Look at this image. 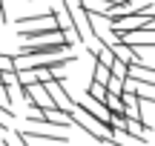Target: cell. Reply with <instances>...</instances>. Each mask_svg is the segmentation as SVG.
Here are the masks:
<instances>
[{"instance_id": "obj_2", "label": "cell", "mask_w": 155, "mask_h": 146, "mask_svg": "<svg viewBox=\"0 0 155 146\" xmlns=\"http://www.w3.org/2000/svg\"><path fill=\"white\" fill-rule=\"evenodd\" d=\"M109 23V32L112 34H124V32H135V29H144V32H155V14H121V17H112Z\"/></svg>"}, {"instance_id": "obj_6", "label": "cell", "mask_w": 155, "mask_h": 146, "mask_svg": "<svg viewBox=\"0 0 155 146\" xmlns=\"http://www.w3.org/2000/svg\"><path fill=\"white\" fill-rule=\"evenodd\" d=\"M121 43L127 46H155V32H144V29H135V32H124L115 34Z\"/></svg>"}, {"instance_id": "obj_1", "label": "cell", "mask_w": 155, "mask_h": 146, "mask_svg": "<svg viewBox=\"0 0 155 146\" xmlns=\"http://www.w3.org/2000/svg\"><path fill=\"white\" fill-rule=\"evenodd\" d=\"M72 49H75V40L63 37V40H46V43L20 46L17 55H12V57H32V60H40V57H63V55H72Z\"/></svg>"}, {"instance_id": "obj_8", "label": "cell", "mask_w": 155, "mask_h": 146, "mask_svg": "<svg viewBox=\"0 0 155 146\" xmlns=\"http://www.w3.org/2000/svg\"><path fill=\"white\" fill-rule=\"evenodd\" d=\"M106 49H109V55L115 57V60H121L124 66H129V63H135V49L132 46H127V43H121V40H112L109 46H106Z\"/></svg>"}, {"instance_id": "obj_11", "label": "cell", "mask_w": 155, "mask_h": 146, "mask_svg": "<svg viewBox=\"0 0 155 146\" xmlns=\"http://www.w3.org/2000/svg\"><path fill=\"white\" fill-rule=\"evenodd\" d=\"M6 72H15V57L0 52V75H6Z\"/></svg>"}, {"instance_id": "obj_7", "label": "cell", "mask_w": 155, "mask_h": 146, "mask_svg": "<svg viewBox=\"0 0 155 146\" xmlns=\"http://www.w3.org/2000/svg\"><path fill=\"white\" fill-rule=\"evenodd\" d=\"M23 141H46V143H66L69 138L66 135H58V132H49V129H29V132H20Z\"/></svg>"}, {"instance_id": "obj_10", "label": "cell", "mask_w": 155, "mask_h": 146, "mask_svg": "<svg viewBox=\"0 0 155 146\" xmlns=\"http://www.w3.org/2000/svg\"><path fill=\"white\" fill-rule=\"evenodd\" d=\"M152 109H155V100H138V123L144 129H155V120H152Z\"/></svg>"}, {"instance_id": "obj_5", "label": "cell", "mask_w": 155, "mask_h": 146, "mask_svg": "<svg viewBox=\"0 0 155 146\" xmlns=\"http://www.w3.org/2000/svg\"><path fill=\"white\" fill-rule=\"evenodd\" d=\"M20 37L29 43H46V40H63V34L55 29V23H46V26H29L20 29Z\"/></svg>"}, {"instance_id": "obj_12", "label": "cell", "mask_w": 155, "mask_h": 146, "mask_svg": "<svg viewBox=\"0 0 155 146\" xmlns=\"http://www.w3.org/2000/svg\"><path fill=\"white\" fill-rule=\"evenodd\" d=\"M0 83H3V75H0Z\"/></svg>"}, {"instance_id": "obj_3", "label": "cell", "mask_w": 155, "mask_h": 146, "mask_svg": "<svg viewBox=\"0 0 155 146\" xmlns=\"http://www.w3.org/2000/svg\"><path fill=\"white\" fill-rule=\"evenodd\" d=\"M63 115H66V120H69L72 126H78V129H83V132H86L89 138H95L98 143H106V135H109V132H106L104 126H101L98 120L92 118V115H86L83 109H78V106H72L69 112H63Z\"/></svg>"}, {"instance_id": "obj_9", "label": "cell", "mask_w": 155, "mask_h": 146, "mask_svg": "<svg viewBox=\"0 0 155 146\" xmlns=\"http://www.w3.org/2000/svg\"><path fill=\"white\" fill-rule=\"evenodd\" d=\"M127 78L135 80V83H155V69L152 66H141V63H129Z\"/></svg>"}, {"instance_id": "obj_4", "label": "cell", "mask_w": 155, "mask_h": 146, "mask_svg": "<svg viewBox=\"0 0 155 146\" xmlns=\"http://www.w3.org/2000/svg\"><path fill=\"white\" fill-rule=\"evenodd\" d=\"M43 89H46V95H49V100H52V109H58V112H69V109L75 106V100H72V95L66 92L63 80H46Z\"/></svg>"}]
</instances>
